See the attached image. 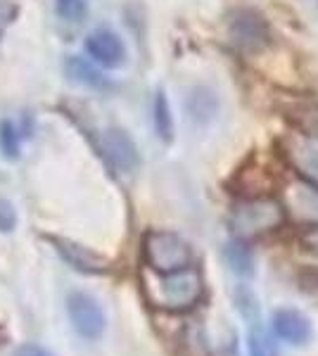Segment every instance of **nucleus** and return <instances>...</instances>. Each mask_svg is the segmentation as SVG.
<instances>
[{
	"mask_svg": "<svg viewBox=\"0 0 318 356\" xmlns=\"http://www.w3.org/2000/svg\"><path fill=\"white\" fill-rule=\"evenodd\" d=\"M145 295L154 307L164 312H188L202 297V275L193 266L159 273L157 280L145 275Z\"/></svg>",
	"mask_w": 318,
	"mask_h": 356,
	"instance_id": "1",
	"label": "nucleus"
},
{
	"mask_svg": "<svg viewBox=\"0 0 318 356\" xmlns=\"http://www.w3.org/2000/svg\"><path fill=\"white\" fill-rule=\"evenodd\" d=\"M285 207L280 200L264 197V195L247 197L240 204H235L233 214H230V231L240 240L257 238V235L278 231L285 223Z\"/></svg>",
	"mask_w": 318,
	"mask_h": 356,
	"instance_id": "2",
	"label": "nucleus"
},
{
	"mask_svg": "<svg viewBox=\"0 0 318 356\" xmlns=\"http://www.w3.org/2000/svg\"><path fill=\"white\" fill-rule=\"evenodd\" d=\"M143 252L150 271L154 273H171L190 266L193 252L188 243L169 231H150L143 240Z\"/></svg>",
	"mask_w": 318,
	"mask_h": 356,
	"instance_id": "3",
	"label": "nucleus"
},
{
	"mask_svg": "<svg viewBox=\"0 0 318 356\" xmlns=\"http://www.w3.org/2000/svg\"><path fill=\"white\" fill-rule=\"evenodd\" d=\"M280 154L299 178L318 186V134L292 131L280 138Z\"/></svg>",
	"mask_w": 318,
	"mask_h": 356,
	"instance_id": "4",
	"label": "nucleus"
},
{
	"mask_svg": "<svg viewBox=\"0 0 318 356\" xmlns=\"http://www.w3.org/2000/svg\"><path fill=\"white\" fill-rule=\"evenodd\" d=\"M283 207L285 214L299 226H318V186L304 178L287 183L283 191Z\"/></svg>",
	"mask_w": 318,
	"mask_h": 356,
	"instance_id": "5",
	"label": "nucleus"
},
{
	"mask_svg": "<svg viewBox=\"0 0 318 356\" xmlns=\"http://www.w3.org/2000/svg\"><path fill=\"white\" fill-rule=\"evenodd\" d=\"M67 312L74 330L86 340H97L105 332V312H102L97 300L86 295V292H72L69 295Z\"/></svg>",
	"mask_w": 318,
	"mask_h": 356,
	"instance_id": "6",
	"label": "nucleus"
},
{
	"mask_svg": "<svg viewBox=\"0 0 318 356\" xmlns=\"http://www.w3.org/2000/svg\"><path fill=\"white\" fill-rule=\"evenodd\" d=\"M228 33L240 50H262L269 43V24L254 10H240L230 17Z\"/></svg>",
	"mask_w": 318,
	"mask_h": 356,
	"instance_id": "7",
	"label": "nucleus"
},
{
	"mask_svg": "<svg viewBox=\"0 0 318 356\" xmlns=\"http://www.w3.org/2000/svg\"><path fill=\"white\" fill-rule=\"evenodd\" d=\"M100 152L114 171L129 174L138 166V150L131 136L121 129H107L100 136Z\"/></svg>",
	"mask_w": 318,
	"mask_h": 356,
	"instance_id": "8",
	"label": "nucleus"
},
{
	"mask_svg": "<svg viewBox=\"0 0 318 356\" xmlns=\"http://www.w3.org/2000/svg\"><path fill=\"white\" fill-rule=\"evenodd\" d=\"M86 48H88V55L93 57L97 65L102 67H119L124 62V43L112 29H97L88 36L86 41Z\"/></svg>",
	"mask_w": 318,
	"mask_h": 356,
	"instance_id": "9",
	"label": "nucleus"
},
{
	"mask_svg": "<svg viewBox=\"0 0 318 356\" xmlns=\"http://www.w3.org/2000/svg\"><path fill=\"white\" fill-rule=\"evenodd\" d=\"M273 332L290 344H304L311 337V323L304 314L294 309H278L273 314Z\"/></svg>",
	"mask_w": 318,
	"mask_h": 356,
	"instance_id": "10",
	"label": "nucleus"
},
{
	"mask_svg": "<svg viewBox=\"0 0 318 356\" xmlns=\"http://www.w3.org/2000/svg\"><path fill=\"white\" fill-rule=\"evenodd\" d=\"M53 245L55 250L60 252L62 257H65V261L72 264L77 271H86V273H100L107 268V259H102L100 254H95V252L86 250V247H81L77 243H69V240H55L53 238Z\"/></svg>",
	"mask_w": 318,
	"mask_h": 356,
	"instance_id": "11",
	"label": "nucleus"
},
{
	"mask_svg": "<svg viewBox=\"0 0 318 356\" xmlns=\"http://www.w3.org/2000/svg\"><path fill=\"white\" fill-rule=\"evenodd\" d=\"M67 74L74 83L88 86V88H107V79L102 76L90 62L81 60V57H69L67 60Z\"/></svg>",
	"mask_w": 318,
	"mask_h": 356,
	"instance_id": "12",
	"label": "nucleus"
},
{
	"mask_svg": "<svg viewBox=\"0 0 318 356\" xmlns=\"http://www.w3.org/2000/svg\"><path fill=\"white\" fill-rule=\"evenodd\" d=\"M216 105L218 102H216V97H214V93H209V90H205V88H198V90H193V95H190V100H188V112L195 122L205 124L216 114Z\"/></svg>",
	"mask_w": 318,
	"mask_h": 356,
	"instance_id": "13",
	"label": "nucleus"
},
{
	"mask_svg": "<svg viewBox=\"0 0 318 356\" xmlns=\"http://www.w3.org/2000/svg\"><path fill=\"white\" fill-rule=\"evenodd\" d=\"M154 131L161 140L169 143L173 138V117H171V107L169 100H166V93H157L154 97Z\"/></svg>",
	"mask_w": 318,
	"mask_h": 356,
	"instance_id": "14",
	"label": "nucleus"
},
{
	"mask_svg": "<svg viewBox=\"0 0 318 356\" xmlns=\"http://www.w3.org/2000/svg\"><path fill=\"white\" fill-rule=\"evenodd\" d=\"M250 356H278L273 337L264 328H252L250 332Z\"/></svg>",
	"mask_w": 318,
	"mask_h": 356,
	"instance_id": "15",
	"label": "nucleus"
},
{
	"mask_svg": "<svg viewBox=\"0 0 318 356\" xmlns=\"http://www.w3.org/2000/svg\"><path fill=\"white\" fill-rule=\"evenodd\" d=\"M0 152H3L8 159L19 157V134H17L13 122L0 124Z\"/></svg>",
	"mask_w": 318,
	"mask_h": 356,
	"instance_id": "16",
	"label": "nucleus"
},
{
	"mask_svg": "<svg viewBox=\"0 0 318 356\" xmlns=\"http://www.w3.org/2000/svg\"><path fill=\"white\" fill-rule=\"evenodd\" d=\"M225 257H228V264L238 273H252V254H250V250H247L245 245H240V243L228 245Z\"/></svg>",
	"mask_w": 318,
	"mask_h": 356,
	"instance_id": "17",
	"label": "nucleus"
},
{
	"mask_svg": "<svg viewBox=\"0 0 318 356\" xmlns=\"http://www.w3.org/2000/svg\"><path fill=\"white\" fill-rule=\"evenodd\" d=\"M57 15L67 22H81L88 15V3L86 0H57Z\"/></svg>",
	"mask_w": 318,
	"mask_h": 356,
	"instance_id": "18",
	"label": "nucleus"
},
{
	"mask_svg": "<svg viewBox=\"0 0 318 356\" xmlns=\"http://www.w3.org/2000/svg\"><path fill=\"white\" fill-rule=\"evenodd\" d=\"M17 226V211L8 200H0V231L10 233Z\"/></svg>",
	"mask_w": 318,
	"mask_h": 356,
	"instance_id": "19",
	"label": "nucleus"
},
{
	"mask_svg": "<svg viewBox=\"0 0 318 356\" xmlns=\"http://www.w3.org/2000/svg\"><path fill=\"white\" fill-rule=\"evenodd\" d=\"M15 15H17V8L13 0H0V31L15 19Z\"/></svg>",
	"mask_w": 318,
	"mask_h": 356,
	"instance_id": "20",
	"label": "nucleus"
},
{
	"mask_svg": "<svg viewBox=\"0 0 318 356\" xmlns=\"http://www.w3.org/2000/svg\"><path fill=\"white\" fill-rule=\"evenodd\" d=\"M302 245L309 252H316V254H318V226L306 228V231L302 233Z\"/></svg>",
	"mask_w": 318,
	"mask_h": 356,
	"instance_id": "21",
	"label": "nucleus"
},
{
	"mask_svg": "<svg viewBox=\"0 0 318 356\" xmlns=\"http://www.w3.org/2000/svg\"><path fill=\"white\" fill-rule=\"evenodd\" d=\"M15 356H53V354H50L48 349L38 347V344H26V347H22Z\"/></svg>",
	"mask_w": 318,
	"mask_h": 356,
	"instance_id": "22",
	"label": "nucleus"
}]
</instances>
